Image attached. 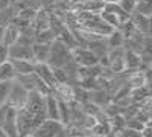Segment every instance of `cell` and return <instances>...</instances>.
Listing matches in <instances>:
<instances>
[{
  "instance_id": "6da1fadb",
  "label": "cell",
  "mask_w": 152,
  "mask_h": 137,
  "mask_svg": "<svg viewBox=\"0 0 152 137\" xmlns=\"http://www.w3.org/2000/svg\"><path fill=\"white\" fill-rule=\"evenodd\" d=\"M72 59V51L58 38H55L50 43V49H49V56L46 63L50 67H62L67 61Z\"/></svg>"
},
{
  "instance_id": "7a4b0ae2",
  "label": "cell",
  "mask_w": 152,
  "mask_h": 137,
  "mask_svg": "<svg viewBox=\"0 0 152 137\" xmlns=\"http://www.w3.org/2000/svg\"><path fill=\"white\" fill-rule=\"evenodd\" d=\"M23 108L34 117L37 125H40L44 119H47V116H46V105H44V96L40 95L38 92H29L28 101H26V104H24Z\"/></svg>"
},
{
  "instance_id": "3957f363",
  "label": "cell",
  "mask_w": 152,
  "mask_h": 137,
  "mask_svg": "<svg viewBox=\"0 0 152 137\" xmlns=\"http://www.w3.org/2000/svg\"><path fill=\"white\" fill-rule=\"evenodd\" d=\"M14 79L17 82H20L28 92H38V93L43 95V96H46V95L50 93V87L40 76H38L34 70L31 73H26V75H17Z\"/></svg>"
},
{
  "instance_id": "277c9868",
  "label": "cell",
  "mask_w": 152,
  "mask_h": 137,
  "mask_svg": "<svg viewBox=\"0 0 152 137\" xmlns=\"http://www.w3.org/2000/svg\"><path fill=\"white\" fill-rule=\"evenodd\" d=\"M28 95H29V92L24 89L20 82L12 79L11 90H9V95H8V99H6V105L14 108V110H20V108L24 107V104H26Z\"/></svg>"
},
{
  "instance_id": "5b68a950",
  "label": "cell",
  "mask_w": 152,
  "mask_h": 137,
  "mask_svg": "<svg viewBox=\"0 0 152 137\" xmlns=\"http://www.w3.org/2000/svg\"><path fill=\"white\" fill-rule=\"evenodd\" d=\"M62 128L64 125L59 122V120H53V119H44L40 125H37L31 136L32 137H55Z\"/></svg>"
},
{
  "instance_id": "8992f818",
  "label": "cell",
  "mask_w": 152,
  "mask_h": 137,
  "mask_svg": "<svg viewBox=\"0 0 152 137\" xmlns=\"http://www.w3.org/2000/svg\"><path fill=\"white\" fill-rule=\"evenodd\" d=\"M15 120H17V130H18V137H26L32 133V130L37 127L34 117L28 113L24 108L15 110Z\"/></svg>"
},
{
  "instance_id": "52a82bcc",
  "label": "cell",
  "mask_w": 152,
  "mask_h": 137,
  "mask_svg": "<svg viewBox=\"0 0 152 137\" xmlns=\"http://www.w3.org/2000/svg\"><path fill=\"white\" fill-rule=\"evenodd\" d=\"M72 56H73V59H75L81 67L93 66V64H96L97 61H99L97 56H96L91 51H88L87 47H81V46H78V47L73 49V51H72Z\"/></svg>"
},
{
  "instance_id": "ba28073f",
  "label": "cell",
  "mask_w": 152,
  "mask_h": 137,
  "mask_svg": "<svg viewBox=\"0 0 152 137\" xmlns=\"http://www.w3.org/2000/svg\"><path fill=\"white\" fill-rule=\"evenodd\" d=\"M50 93H52L58 101H64L70 104L73 101V85L67 82H55L50 87Z\"/></svg>"
},
{
  "instance_id": "9c48e42d",
  "label": "cell",
  "mask_w": 152,
  "mask_h": 137,
  "mask_svg": "<svg viewBox=\"0 0 152 137\" xmlns=\"http://www.w3.org/2000/svg\"><path fill=\"white\" fill-rule=\"evenodd\" d=\"M8 53L11 58H17V59H26L35 64L34 61V53H32V46H26V44H20V43H14L8 47Z\"/></svg>"
},
{
  "instance_id": "30bf717a",
  "label": "cell",
  "mask_w": 152,
  "mask_h": 137,
  "mask_svg": "<svg viewBox=\"0 0 152 137\" xmlns=\"http://www.w3.org/2000/svg\"><path fill=\"white\" fill-rule=\"evenodd\" d=\"M88 51H91L97 59L102 58V56H107V52H108V44H107V37H96V38L90 40L85 46Z\"/></svg>"
},
{
  "instance_id": "8fae6325",
  "label": "cell",
  "mask_w": 152,
  "mask_h": 137,
  "mask_svg": "<svg viewBox=\"0 0 152 137\" xmlns=\"http://www.w3.org/2000/svg\"><path fill=\"white\" fill-rule=\"evenodd\" d=\"M49 21H50V14L46 9L40 8V9H37L35 15H34L32 21H31V26H32V29L35 32H40V31L49 28Z\"/></svg>"
},
{
  "instance_id": "7c38bea8",
  "label": "cell",
  "mask_w": 152,
  "mask_h": 137,
  "mask_svg": "<svg viewBox=\"0 0 152 137\" xmlns=\"http://www.w3.org/2000/svg\"><path fill=\"white\" fill-rule=\"evenodd\" d=\"M3 133L8 137H18V130H17V120H15V110L14 108H8L6 113V119L2 125Z\"/></svg>"
},
{
  "instance_id": "4fadbf2b",
  "label": "cell",
  "mask_w": 152,
  "mask_h": 137,
  "mask_svg": "<svg viewBox=\"0 0 152 137\" xmlns=\"http://www.w3.org/2000/svg\"><path fill=\"white\" fill-rule=\"evenodd\" d=\"M34 72H35L49 87H52V85L55 84L52 67H50L47 63H35V64H34Z\"/></svg>"
},
{
  "instance_id": "5bb4252c",
  "label": "cell",
  "mask_w": 152,
  "mask_h": 137,
  "mask_svg": "<svg viewBox=\"0 0 152 137\" xmlns=\"http://www.w3.org/2000/svg\"><path fill=\"white\" fill-rule=\"evenodd\" d=\"M79 67L81 66L73 59V56H72L70 61H67V63L62 66V70L66 72V76H67V84H70V85L78 84V81H79Z\"/></svg>"
},
{
  "instance_id": "9a60e30c",
  "label": "cell",
  "mask_w": 152,
  "mask_h": 137,
  "mask_svg": "<svg viewBox=\"0 0 152 137\" xmlns=\"http://www.w3.org/2000/svg\"><path fill=\"white\" fill-rule=\"evenodd\" d=\"M129 17H131V21L134 23L137 32H140V34H151V17L137 14V12H132Z\"/></svg>"
},
{
  "instance_id": "2e32d148",
  "label": "cell",
  "mask_w": 152,
  "mask_h": 137,
  "mask_svg": "<svg viewBox=\"0 0 152 137\" xmlns=\"http://www.w3.org/2000/svg\"><path fill=\"white\" fill-rule=\"evenodd\" d=\"M8 61L11 63L12 69L15 72V76L17 75H26V73H31L34 70V63L31 61H26V59H17V58H8Z\"/></svg>"
},
{
  "instance_id": "e0dca14e",
  "label": "cell",
  "mask_w": 152,
  "mask_h": 137,
  "mask_svg": "<svg viewBox=\"0 0 152 137\" xmlns=\"http://www.w3.org/2000/svg\"><path fill=\"white\" fill-rule=\"evenodd\" d=\"M88 101L93 102L94 105H97L99 108H104L105 105H108L111 102V97L108 96V93L104 89H97V90H91L90 92V97Z\"/></svg>"
},
{
  "instance_id": "ac0fdd59",
  "label": "cell",
  "mask_w": 152,
  "mask_h": 137,
  "mask_svg": "<svg viewBox=\"0 0 152 137\" xmlns=\"http://www.w3.org/2000/svg\"><path fill=\"white\" fill-rule=\"evenodd\" d=\"M131 96V101L135 104H140L143 99L152 96V90H151V84H143L140 87H135V89H131L129 92Z\"/></svg>"
},
{
  "instance_id": "d6986e66",
  "label": "cell",
  "mask_w": 152,
  "mask_h": 137,
  "mask_svg": "<svg viewBox=\"0 0 152 137\" xmlns=\"http://www.w3.org/2000/svg\"><path fill=\"white\" fill-rule=\"evenodd\" d=\"M44 105H46V116L47 119H53L58 120V101L56 97L49 93L44 96Z\"/></svg>"
},
{
  "instance_id": "ffe728a7",
  "label": "cell",
  "mask_w": 152,
  "mask_h": 137,
  "mask_svg": "<svg viewBox=\"0 0 152 137\" xmlns=\"http://www.w3.org/2000/svg\"><path fill=\"white\" fill-rule=\"evenodd\" d=\"M49 49H50V44H43V43L32 44V53H34L35 63H46L49 56Z\"/></svg>"
},
{
  "instance_id": "44dd1931",
  "label": "cell",
  "mask_w": 152,
  "mask_h": 137,
  "mask_svg": "<svg viewBox=\"0 0 152 137\" xmlns=\"http://www.w3.org/2000/svg\"><path fill=\"white\" fill-rule=\"evenodd\" d=\"M18 38V28L15 26L14 23H9L6 24V26L3 28V38H2V43L5 46H11V44H14Z\"/></svg>"
},
{
  "instance_id": "7402d4cb",
  "label": "cell",
  "mask_w": 152,
  "mask_h": 137,
  "mask_svg": "<svg viewBox=\"0 0 152 137\" xmlns=\"http://www.w3.org/2000/svg\"><path fill=\"white\" fill-rule=\"evenodd\" d=\"M123 41H125V37L122 35V32H120L119 29H113V31L107 35L108 49H110V47H123Z\"/></svg>"
},
{
  "instance_id": "603a6c76",
  "label": "cell",
  "mask_w": 152,
  "mask_h": 137,
  "mask_svg": "<svg viewBox=\"0 0 152 137\" xmlns=\"http://www.w3.org/2000/svg\"><path fill=\"white\" fill-rule=\"evenodd\" d=\"M15 15H17V9L12 5H9V6H6L3 9H0V26L5 28L6 24L12 23V20H14Z\"/></svg>"
},
{
  "instance_id": "cb8c5ba5",
  "label": "cell",
  "mask_w": 152,
  "mask_h": 137,
  "mask_svg": "<svg viewBox=\"0 0 152 137\" xmlns=\"http://www.w3.org/2000/svg\"><path fill=\"white\" fill-rule=\"evenodd\" d=\"M58 120L64 127L69 123V120H70V104H67L64 101H58Z\"/></svg>"
},
{
  "instance_id": "d4e9b609",
  "label": "cell",
  "mask_w": 152,
  "mask_h": 137,
  "mask_svg": "<svg viewBox=\"0 0 152 137\" xmlns=\"http://www.w3.org/2000/svg\"><path fill=\"white\" fill-rule=\"evenodd\" d=\"M123 59H125V67H128V69H138L140 67V55L137 52L125 51Z\"/></svg>"
},
{
  "instance_id": "484cf974",
  "label": "cell",
  "mask_w": 152,
  "mask_h": 137,
  "mask_svg": "<svg viewBox=\"0 0 152 137\" xmlns=\"http://www.w3.org/2000/svg\"><path fill=\"white\" fill-rule=\"evenodd\" d=\"M55 38H56V35H55V32H53L52 29H50V28L43 29V31H40V32H37V34H35V43L50 44Z\"/></svg>"
},
{
  "instance_id": "4316f807",
  "label": "cell",
  "mask_w": 152,
  "mask_h": 137,
  "mask_svg": "<svg viewBox=\"0 0 152 137\" xmlns=\"http://www.w3.org/2000/svg\"><path fill=\"white\" fill-rule=\"evenodd\" d=\"M56 38H58L59 41H62V43H64V44H66V46L70 49V51H73L75 47H78V46H79V44H78V41L75 40L73 34H72V32H70L67 28H66L64 31H62V32H61V34L56 37Z\"/></svg>"
},
{
  "instance_id": "83f0119b",
  "label": "cell",
  "mask_w": 152,
  "mask_h": 137,
  "mask_svg": "<svg viewBox=\"0 0 152 137\" xmlns=\"http://www.w3.org/2000/svg\"><path fill=\"white\" fill-rule=\"evenodd\" d=\"M76 85L82 87V89H85V90H88V92H91V90H97V89H102V87H100L99 79H97V78H91V76L81 78Z\"/></svg>"
},
{
  "instance_id": "f1b7e54d",
  "label": "cell",
  "mask_w": 152,
  "mask_h": 137,
  "mask_svg": "<svg viewBox=\"0 0 152 137\" xmlns=\"http://www.w3.org/2000/svg\"><path fill=\"white\" fill-rule=\"evenodd\" d=\"M15 78V72L12 69L11 63L6 59L5 63L0 64V81H12Z\"/></svg>"
},
{
  "instance_id": "f546056e",
  "label": "cell",
  "mask_w": 152,
  "mask_h": 137,
  "mask_svg": "<svg viewBox=\"0 0 152 137\" xmlns=\"http://www.w3.org/2000/svg\"><path fill=\"white\" fill-rule=\"evenodd\" d=\"M132 12L151 17L152 15V0H138L135 3V8H134Z\"/></svg>"
},
{
  "instance_id": "4dcf8cb0",
  "label": "cell",
  "mask_w": 152,
  "mask_h": 137,
  "mask_svg": "<svg viewBox=\"0 0 152 137\" xmlns=\"http://www.w3.org/2000/svg\"><path fill=\"white\" fill-rule=\"evenodd\" d=\"M99 15H100V18H102L108 26H111L113 29H116L117 26H119V23H120V20H119V17L114 14V12H110V11H107V9H102L99 12Z\"/></svg>"
},
{
  "instance_id": "1f68e13d",
  "label": "cell",
  "mask_w": 152,
  "mask_h": 137,
  "mask_svg": "<svg viewBox=\"0 0 152 137\" xmlns=\"http://www.w3.org/2000/svg\"><path fill=\"white\" fill-rule=\"evenodd\" d=\"M116 29H119V31L122 32V35L125 37V38H128V37H131L134 32H137V29H135V26H134V23L131 21V17H129L128 20H125V21H120L119 26H117Z\"/></svg>"
},
{
  "instance_id": "d6a6232c",
  "label": "cell",
  "mask_w": 152,
  "mask_h": 137,
  "mask_svg": "<svg viewBox=\"0 0 152 137\" xmlns=\"http://www.w3.org/2000/svg\"><path fill=\"white\" fill-rule=\"evenodd\" d=\"M88 97H90V92L82 89L79 85H73V101H76L78 104H84L88 101Z\"/></svg>"
},
{
  "instance_id": "836d02e7",
  "label": "cell",
  "mask_w": 152,
  "mask_h": 137,
  "mask_svg": "<svg viewBox=\"0 0 152 137\" xmlns=\"http://www.w3.org/2000/svg\"><path fill=\"white\" fill-rule=\"evenodd\" d=\"M104 9H107V11H110V12H114V14L119 17L120 21H125V20L129 18V14H128V12H125L117 3H105V5H104Z\"/></svg>"
},
{
  "instance_id": "e575fe53",
  "label": "cell",
  "mask_w": 152,
  "mask_h": 137,
  "mask_svg": "<svg viewBox=\"0 0 152 137\" xmlns=\"http://www.w3.org/2000/svg\"><path fill=\"white\" fill-rule=\"evenodd\" d=\"M12 6L17 11L24 9V8H32V9H40L38 0H12Z\"/></svg>"
},
{
  "instance_id": "d590c367",
  "label": "cell",
  "mask_w": 152,
  "mask_h": 137,
  "mask_svg": "<svg viewBox=\"0 0 152 137\" xmlns=\"http://www.w3.org/2000/svg\"><path fill=\"white\" fill-rule=\"evenodd\" d=\"M11 84L12 81H0V105L6 104V99L11 90Z\"/></svg>"
},
{
  "instance_id": "8d00e7d4",
  "label": "cell",
  "mask_w": 152,
  "mask_h": 137,
  "mask_svg": "<svg viewBox=\"0 0 152 137\" xmlns=\"http://www.w3.org/2000/svg\"><path fill=\"white\" fill-rule=\"evenodd\" d=\"M135 3H137V0H117V5H119L125 12H128L129 15L132 14V11H134V8H135Z\"/></svg>"
},
{
  "instance_id": "74e56055",
  "label": "cell",
  "mask_w": 152,
  "mask_h": 137,
  "mask_svg": "<svg viewBox=\"0 0 152 137\" xmlns=\"http://www.w3.org/2000/svg\"><path fill=\"white\" fill-rule=\"evenodd\" d=\"M125 127L126 128H131V130H135V131H142L143 127H145V123L140 122L138 119H135V117H131V119H126L125 120Z\"/></svg>"
},
{
  "instance_id": "f35d334b",
  "label": "cell",
  "mask_w": 152,
  "mask_h": 137,
  "mask_svg": "<svg viewBox=\"0 0 152 137\" xmlns=\"http://www.w3.org/2000/svg\"><path fill=\"white\" fill-rule=\"evenodd\" d=\"M35 12H37V9H32V8H24V9L17 11V17L24 18V20H28V21H32V18H34V15H35Z\"/></svg>"
},
{
  "instance_id": "ab89813d",
  "label": "cell",
  "mask_w": 152,
  "mask_h": 137,
  "mask_svg": "<svg viewBox=\"0 0 152 137\" xmlns=\"http://www.w3.org/2000/svg\"><path fill=\"white\" fill-rule=\"evenodd\" d=\"M52 72H53V79H55V82H67L66 72L62 70V67H52Z\"/></svg>"
},
{
  "instance_id": "60d3db41",
  "label": "cell",
  "mask_w": 152,
  "mask_h": 137,
  "mask_svg": "<svg viewBox=\"0 0 152 137\" xmlns=\"http://www.w3.org/2000/svg\"><path fill=\"white\" fill-rule=\"evenodd\" d=\"M110 69H111L114 73L122 72V70L125 69V59L120 58V59H114V61H111V63H110Z\"/></svg>"
},
{
  "instance_id": "b9f144b4",
  "label": "cell",
  "mask_w": 152,
  "mask_h": 137,
  "mask_svg": "<svg viewBox=\"0 0 152 137\" xmlns=\"http://www.w3.org/2000/svg\"><path fill=\"white\" fill-rule=\"evenodd\" d=\"M120 137H142V133L140 131H135V130H131V128H123L120 133Z\"/></svg>"
},
{
  "instance_id": "7bdbcfd3",
  "label": "cell",
  "mask_w": 152,
  "mask_h": 137,
  "mask_svg": "<svg viewBox=\"0 0 152 137\" xmlns=\"http://www.w3.org/2000/svg\"><path fill=\"white\" fill-rule=\"evenodd\" d=\"M9 58V53H8V46H5L3 43H0V64L5 63V61Z\"/></svg>"
},
{
  "instance_id": "ee69618b",
  "label": "cell",
  "mask_w": 152,
  "mask_h": 137,
  "mask_svg": "<svg viewBox=\"0 0 152 137\" xmlns=\"http://www.w3.org/2000/svg\"><path fill=\"white\" fill-rule=\"evenodd\" d=\"M8 105L6 104H3V105H0V128H2V125H3V122H5V119H6V113H8Z\"/></svg>"
},
{
  "instance_id": "f6af8a7d",
  "label": "cell",
  "mask_w": 152,
  "mask_h": 137,
  "mask_svg": "<svg viewBox=\"0 0 152 137\" xmlns=\"http://www.w3.org/2000/svg\"><path fill=\"white\" fill-rule=\"evenodd\" d=\"M140 133H142V137H152V123H146Z\"/></svg>"
},
{
  "instance_id": "bcb514c9",
  "label": "cell",
  "mask_w": 152,
  "mask_h": 137,
  "mask_svg": "<svg viewBox=\"0 0 152 137\" xmlns=\"http://www.w3.org/2000/svg\"><path fill=\"white\" fill-rule=\"evenodd\" d=\"M9 5H12V0H0V9H3Z\"/></svg>"
},
{
  "instance_id": "7dc6e473",
  "label": "cell",
  "mask_w": 152,
  "mask_h": 137,
  "mask_svg": "<svg viewBox=\"0 0 152 137\" xmlns=\"http://www.w3.org/2000/svg\"><path fill=\"white\" fill-rule=\"evenodd\" d=\"M2 38H3V26H0V43H2Z\"/></svg>"
},
{
  "instance_id": "c3c4849f",
  "label": "cell",
  "mask_w": 152,
  "mask_h": 137,
  "mask_svg": "<svg viewBox=\"0 0 152 137\" xmlns=\"http://www.w3.org/2000/svg\"><path fill=\"white\" fill-rule=\"evenodd\" d=\"M104 3H117V0H102Z\"/></svg>"
}]
</instances>
